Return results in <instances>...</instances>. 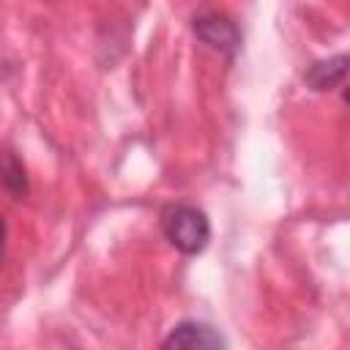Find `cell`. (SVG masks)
Returning <instances> with one entry per match:
<instances>
[{
  "mask_svg": "<svg viewBox=\"0 0 350 350\" xmlns=\"http://www.w3.org/2000/svg\"><path fill=\"white\" fill-rule=\"evenodd\" d=\"M161 232L180 254H200L211 241V221L197 205L172 202L161 211Z\"/></svg>",
  "mask_w": 350,
  "mask_h": 350,
  "instance_id": "cell-1",
  "label": "cell"
},
{
  "mask_svg": "<svg viewBox=\"0 0 350 350\" xmlns=\"http://www.w3.org/2000/svg\"><path fill=\"white\" fill-rule=\"evenodd\" d=\"M191 27H194V36L202 44H208L213 52L235 57V52L241 49V30H238V25L227 14H221V11H202V14H197Z\"/></svg>",
  "mask_w": 350,
  "mask_h": 350,
  "instance_id": "cell-2",
  "label": "cell"
},
{
  "mask_svg": "<svg viewBox=\"0 0 350 350\" xmlns=\"http://www.w3.org/2000/svg\"><path fill=\"white\" fill-rule=\"evenodd\" d=\"M161 350H224V339L208 323L183 320L167 334Z\"/></svg>",
  "mask_w": 350,
  "mask_h": 350,
  "instance_id": "cell-3",
  "label": "cell"
},
{
  "mask_svg": "<svg viewBox=\"0 0 350 350\" xmlns=\"http://www.w3.org/2000/svg\"><path fill=\"white\" fill-rule=\"evenodd\" d=\"M345 74H347V55H336V57H328V60L314 63L304 74V79L314 90H331V88H339L345 82Z\"/></svg>",
  "mask_w": 350,
  "mask_h": 350,
  "instance_id": "cell-4",
  "label": "cell"
},
{
  "mask_svg": "<svg viewBox=\"0 0 350 350\" xmlns=\"http://www.w3.org/2000/svg\"><path fill=\"white\" fill-rule=\"evenodd\" d=\"M0 180L3 186L14 194L22 197L27 191V175H25V164L19 161V156L14 150H3L0 153Z\"/></svg>",
  "mask_w": 350,
  "mask_h": 350,
  "instance_id": "cell-5",
  "label": "cell"
},
{
  "mask_svg": "<svg viewBox=\"0 0 350 350\" xmlns=\"http://www.w3.org/2000/svg\"><path fill=\"white\" fill-rule=\"evenodd\" d=\"M3 246H5V219L0 216V254H3Z\"/></svg>",
  "mask_w": 350,
  "mask_h": 350,
  "instance_id": "cell-6",
  "label": "cell"
}]
</instances>
